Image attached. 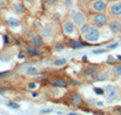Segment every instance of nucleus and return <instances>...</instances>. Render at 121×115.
I'll return each mask as SVG.
<instances>
[{
    "label": "nucleus",
    "mask_w": 121,
    "mask_h": 115,
    "mask_svg": "<svg viewBox=\"0 0 121 115\" xmlns=\"http://www.w3.org/2000/svg\"><path fill=\"white\" fill-rule=\"evenodd\" d=\"M9 59H10V57H9V56H6V55H4V53H1V52H0V61L7 62Z\"/></svg>",
    "instance_id": "c756f323"
},
{
    "label": "nucleus",
    "mask_w": 121,
    "mask_h": 115,
    "mask_svg": "<svg viewBox=\"0 0 121 115\" xmlns=\"http://www.w3.org/2000/svg\"><path fill=\"white\" fill-rule=\"evenodd\" d=\"M67 62H68L67 58H56L52 62V66L53 67H63V66L67 64Z\"/></svg>",
    "instance_id": "b1692460"
},
{
    "label": "nucleus",
    "mask_w": 121,
    "mask_h": 115,
    "mask_svg": "<svg viewBox=\"0 0 121 115\" xmlns=\"http://www.w3.org/2000/svg\"><path fill=\"white\" fill-rule=\"evenodd\" d=\"M107 63H109V64H115V63H117V62H116V58H115V57L109 56V57H108V61H107Z\"/></svg>",
    "instance_id": "cd10ccee"
},
{
    "label": "nucleus",
    "mask_w": 121,
    "mask_h": 115,
    "mask_svg": "<svg viewBox=\"0 0 121 115\" xmlns=\"http://www.w3.org/2000/svg\"><path fill=\"white\" fill-rule=\"evenodd\" d=\"M60 30H62V33L68 36V38H79L81 36L80 35V32H79V28L74 24L73 21H70L67 16L60 21Z\"/></svg>",
    "instance_id": "7ed1b4c3"
},
{
    "label": "nucleus",
    "mask_w": 121,
    "mask_h": 115,
    "mask_svg": "<svg viewBox=\"0 0 121 115\" xmlns=\"http://www.w3.org/2000/svg\"><path fill=\"white\" fill-rule=\"evenodd\" d=\"M116 46H117V43H116V44H112V45H109V46H108V50H114Z\"/></svg>",
    "instance_id": "c9c22d12"
},
{
    "label": "nucleus",
    "mask_w": 121,
    "mask_h": 115,
    "mask_svg": "<svg viewBox=\"0 0 121 115\" xmlns=\"http://www.w3.org/2000/svg\"><path fill=\"white\" fill-rule=\"evenodd\" d=\"M51 111H52L51 109H47V110H41L40 113H51Z\"/></svg>",
    "instance_id": "58836bf2"
},
{
    "label": "nucleus",
    "mask_w": 121,
    "mask_h": 115,
    "mask_svg": "<svg viewBox=\"0 0 121 115\" xmlns=\"http://www.w3.org/2000/svg\"><path fill=\"white\" fill-rule=\"evenodd\" d=\"M7 6V1L6 0H0V10H3Z\"/></svg>",
    "instance_id": "7c9ffc66"
},
{
    "label": "nucleus",
    "mask_w": 121,
    "mask_h": 115,
    "mask_svg": "<svg viewBox=\"0 0 121 115\" xmlns=\"http://www.w3.org/2000/svg\"><path fill=\"white\" fill-rule=\"evenodd\" d=\"M104 96L105 101L109 104L116 103L121 99V88L116 85H107L104 88Z\"/></svg>",
    "instance_id": "39448f33"
},
{
    "label": "nucleus",
    "mask_w": 121,
    "mask_h": 115,
    "mask_svg": "<svg viewBox=\"0 0 121 115\" xmlns=\"http://www.w3.org/2000/svg\"><path fill=\"white\" fill-rule=\"evenodd\" d=\"M9 74H11V71H1L0 73V79L4 78V76H7Z\"/></svg>",
    "instance_id": "f704fd0d"
},
{
    "label": "nucleus",
    "mask_w": 121,
    "mask_h": 115,
    "mask_svg": "<svg viewBox=\"0 0 121 115\" xmlns=\"http://www.w3.org/2000/svg\"><path fill=\"white\" fill-rule=\"evenodd\" d=\"M87 22L99 28H105L109 22V15L107 12H91L87 13Z\"/></svg>",
    "instance_id": "20e7f679"
},
{
    "label": "nucleus",
    "mask_w": 121,
    "mask_h": 115,
    "mask_svg": "<svg viewBox=\"0 0 121 115\" xmlns=\"http://www.w3.org/2000/svg\"><path fill=\"white\" fill-rule=\"evenodd\" d=\"M28 43H29V45H32V46L41 47V49L46 45V41L43 38V35L40 33H36V32H33L32 34H30V36L28 39Z\"/></svg>",
    "instance_id": "9b49d317"
},
{
    "label": "nucleus",
    "mask_w": 121,
    "mask_h": 115,
    "mask_svg": "<svg viewBox=\"0 0 121 115\" xmlns=\"http://www.w3.org/2000/svg\"><path fill=\"white\" fill-rule=\"evenodd\" d=\"M65 47H67V45H65L64 43H59V41H58L57 44L53 45V50H55V51H58V52H59V51H63Z\"/></svg>",
    "instance_id": "a878e982"
},
{
    "label": "nucleus",
    "mask_w": 121,
    "mask_h": 115,
    "mask_svg": "<svg viewBox=\"0 0 121 115\" xmlns=\"http://www.w3.org/2000/svg\"><path fill=\"white\" fill-rule=\"evenodd\" d=\"M32 96H33V97H38V96H39V92H33Z\"/></svg>",
    "instance_id": "4c0bfd02"
},
{
    "label": "nucleus",
    "mask_w": 121,
    "mask_h": 115,
    "mask_svg": "<svg viewBox=\"0 0 121 115\" xmlns=\"http://www.w3.org/2000/svg\"><path fill=\"white\" fill-rule=\"evenodd\" d=\"M67 101L72 104V106L79 108V107H82L85 104V99L81 96V93H79L78 91H70L68 95H67Z\"/></svg>",
    "instance_id": "6e6552de"
},
{
    "label": "nucleus",
    "mask_w": 121,
    "mask_h": 115,
    "mask_svg": "<svg viewBox=\"0 0 121 115\" xmlns=\"http://www.w3.org/2000/svg\"><path fill=\"white\" fill-rule=\"evenodd\" d=\"M92 52H93V55H98V53H104V52H107V50L105 49H98V50H95Z\"/></svg>",
    "instance_id": "c85d7f7f"
},
{
    "label": "nucleus",
    "mask_w": 121,
    "mask_h": 115,
    "mask_svg": "<svg viewBox=\"0 0 121 115\" xmlns=\"http://www.w3.org/2000/svg\"><path fill=\"white\" fill-rule=\"evenodd\" d=\"M107 1H108V3H110V1H114V0H107Z\"/></svg>",
    "instance_id": "a19ab883"
},
{
    "label": "nucleus",
    "mask_w": 121,
    "mask_h": 115,
    "mask_svg": "<svg viewBox=\"0 0 121 115\" xmlns=\"http://www.w3.org/2000/svg\"><path fill=\"white\" fill-rule=\"evenodd\" d=\"M112 76V73H110V68L109 69H99L96 74L91 78V82H98V81H107L110 80Z\"/></svg>",
    "instance_id": "f8f14e48"
},
{
    "label": "nucleus",
    "mask_w": 121,
    "mask_h": 115,
    "mask_svg": "<svg viewBox=\"0 0 121 115\" xmlns=\"http://www.w3.org/2000/svg\"><path fill=\"white\" fill-rule=\"evenodd\" d=\"M120 85H121V81H120Z\"/></svg>",
    "instance_id": "37998d69"
},
{
    "label": "nucleus",
    "mask_w": 121,
    "mask_h": 115,
    "mask_svg": "<svg viewBox=\"0 0 121 115\" xmlns=\"http://www.w3.org/2000/svg\"><path fill=\"white\" fill-rule=\"evenodd\" d=\"M12 7H13V11L17 15H23L27 11V7H26L23 1H19V0H16V1L12 4Z\"/></svg>",
    "instance_id": "f3484780"
},
{
    "label": "nucleus",
    "mask_w": 121,
    "mask_h": 115,
    "mask_svg": "<svg viewBox=\"0 0 121 115\" xmlns=\"http://www.w3.org/2000/svg\"><path fill=\"white\" fill-rule=\"evenodd\" d=\"M60 1L62 0H43L44 6L46 9H57L60 5Z\"/></svg>",
    "instance_id": "aec40b11"
},
{
    "label": "nucleus",
    "mask_w": 121,
    "mask_h": 115,
    "mask_svg": "<svg viewBox=\"0 0 121 115\" xmlns=\"http://www.w3.org/2000/svg\"><path fill=\"white\" fill-rule=\"evenodd\" d=\"M5 91H6L5 88H0V95H1V93H5Z\"/></svg>",
    "instance_id": "ea45409f"
},
{
    "label": "nucleus",
    "mask_w": 121,
    "mask_h": 115,
    "mask_svg": "<svg viewBox=\"0 0 121 115\" xmlns=\"http://www.w3.org/2000/svg\"><path fill=\"white\" fill-rule=\"evenodd\" d=\"M99 69H100V66H99V64H96V63H87V64L82 68L81 75H82L84 78H92Z\"/></svg>",
    "instance_id": "ddd939ff"
},
{
    "label": "nucleus",
    "mask_w": 121,
    "mask_h": 115,
    "mask_svg": "<svg viewBox=\"0 0 121 115\" xmlns=\"http://www.w3.org/2000/svg\"><path fill=\"white\" fill-rule=\"evenodd\" d=\"M24 55H26L24 52H23V51H21V52L18 53V58H23V57H24Z\"/></svg>",
    "instance_id": "e433bc0d"
},
{
    "label": "nucleus",
    "mask_w": 121,
    "mask_h": 115,
    "mask_svg": "<svg viewBox=\"0 0 121 115\" xmlns=\"http://www.w3.org/2000/svg\"><path fill=\"white\" fill-rule=\"evenodd\" d=\"M3 39H4V44H5V45H9V44H10V38H9V35L5 34V35L3 36Z\"/></svg>",
    "instance_id": "72a5a7b5"
},
{
    "label": "nucleus",
    "mask_w": 121,
    "mask_h": 115,
    "mask_svg": "<svg viewBox=\"0 0 121 115\" xmlns=\"http://www.w3.org/2000/svg\"><path fill=\"white\" fill-rule=\"evenodd\" d=\"M7 106H9L10 108H12V109H19V104L16 103V102H12V101H10V102L7 103Z\"/></svg>",
    "instance_id": "bb28decb"
},
{
    "label": "nucleus",
    "mask_w": 121,
    "mask_h": 115,
    "mask_svg": "<svg viewBox=\"0 0 121 115\" xmlns=\"http://www.w3.org/2000/svg\"><path fill=\"white\" fill-rule=\"evenodd\" d=\"M65 45H67L68 47H70V49L76 50V49H81V47H84V46H88L90 43H87L86 40L82 41V40H80V39H78V38H72V39H69V40L67 41Z\"/></svg>",
    "instance_id": "4468645a"
},
{
    "label": "nucleus",
    "mask_w": 121,
    "mask_h": 115,
    "mask_svg": "<svg viewBox=\"0 0 121 115\" xmlns=\"http://www.w3.org/2000/svg\"><path fill=\"white\" fill-rule=\"evenodd\" d=\"M110 33L115 36L121 35V17H109V22L107 26Z\"/></svg>",
    "instance_id": "1a4fd4ad"
},
{
    "label": "nucleus",
    "mask_w": 121,
    "mask_h": 115,
    "mask_svg": "<svg viewBox=\"0 0 121 115\" xmlns=\"http://www.w3.org/2000/svg\"><path fill=\"white\" fill-rule=\"evenodd\" d=\"M88 28H90V23L88 22H86V23H84L82 26H80L79 27V32H80V35H84L87 30H88Z\"/></svg>",
    "instance_id": "393cba45"
},
{
    "label": "nucleus",
    "mask_w": 121,
    "mask_h": 115,
    "mask_svg": "<svg viewBox=\"0 0 121 115\" xmlns=\"http://www.w3.org/2000/svg\"><path fill=\"white\" fill-rule=\"evenodd\" d=\"M67 17L73 21L74 24L79 28L80 26H82L84 23L87 22V13L84 11L81 7L79 6H73L72 9L67 12Z\"/></svg>",
    "instance_id": "f03ea898"
},
{
    "label": "nucleus",
    "mask_w": 121,
    "mask_h": 115,
    "mask_svg": "<svg viewBox=\"0 0 121 115\" xmlns=\"http://www.w3.org/2000/svg\"><path fill=\"white\" fill-rule=\"evenodd\" d=\"M59 29H60V24H58V22H55V21H51L50 23H45L40 27L39 33L43 35L45 41H53L58 34V32H56V30Z\"/></svg>",
    "instance_id": "f257e3e1"
},
{
    "label": "nucleus",
    "mask_w": 121,
    "mask_h": 115,
    "mask_svg": "<svg viewBox=\"0 0 121 115\" xmlns=\"http://www.w3.org/2000/svg\"><path fill=\"white\" fill-rule=\"evenodd\" d=\"M100 33H102V32H100V28H99V27H96V26H93V24H90L88 30H87L84 35H81V36H82L84 40L87 41V43L93 44V43H97V41L99 40Z\"/></svg>",
    "instance_id": "0eeeda50"
},
{
    "label": "nucleus",
    "mask_w": 121,
    "mask_h": 115,
    "mask_svg": "<svg viewBox=\"0 0 121 115\" xmlns=\"http://www.w3.org/2000/svg\"><path fill=\"white\" fill-rule=\"evenodd\" d=\"M93 90H95V92L97 93V95H104V90H103V88L96 87V88H93Z\"/></svg>",
    "instance_id": "2f4dec72"
},
{
    "label": "nucleus",
    "mask_w": 121,
    "mask_h": 115,
    "mask_svg": "<svg viewBox=\"0 0 121 115\" xmlns=\"http://www.w3.org/2000/svg\"><path fill=\"white\" fill-rule=\"evenodd\" d=\"M28 87H29L30 90H34V88H36V82H35V81H33V82H29V84H28Z\"/></svg>",
    "instance_id": "473e14b6"
},
{
    "label": "nucleus",
    "mask_w": 121,
    "mask_h": 115,
    "mask_svg": "<svg viewBox=\"0 0 121 115\" xmlns=\"http://www.w3.org/2000/svg\"><path fill=\"white\" fill-rule=\"evenodd\" d=\"M7 24L11 27V28H17V27H19L21 26V21H19L18 18H9L7 19Z\"/></svg>",
    "instance_id": "5701e85b"
},
{
    "label": "nucleus",
    "mask_w": 121,
    "mask_h": 115,
    "mask_svg": "<svg viewBox=\"0 0 121 115\" xmlns=\"http://www.w3.org/2000/svg\"><path fill=\"white\" fill-rule=\"evenodd\" d=\"M50 85H51L52 87H57V88H65L69 85V82L64 78L56 76V78H52L51 80H50Z\"/></svg>",
    "instance_id": "2eb2a0df"
},
{
    "label": "nucleus",
    "mask_w": 121,
    "mask_h": 115,
    "mask_svg": "<svg viewBox=\"0 0 121 115\" xmlns=\"http://www.w3.org/2000/svg\"><path fill=\"white\" fill-rule=\"evenodd\" d=\"M0 22H1V15H0Z\"/></svg>",
    "instance_id": "79ce46f5"
},
{
    "label": "nucleus",
    "mask_w": 121,
    "mask_h": 115,
    "mask_svg": "<svg viewBox=\"0 0 121 115\" xmlns=\"http://www.w3.org/2000/svg\"><path fill=\"white\" fill-rule=\"evenodd\" d=\"M75 4V0H62L60 1V5H62L64 7V10H67V11H69L70 9H72Z\"/></svg>",
    "instance_id": "4be33fe9"
},
{
    "label": "nucleus",
    "mask_w": 121,
    "mask_h": 115,
    "mask_svg": "<svg viewBox=\"0 0 121 115\" xmlns=\"http://www.w3.org/2000/svg\"><path fill=\"white\" fill-rule=\"evenodd\" d=\"M26 74L28 75V76H36L38 74H39V69L36 68V67H27V69H26Z\"/></svg>",
    "instance_id": "412c9836"
},
{
    "label": "nucleus",
    "mask_w": 121,
    "mask_h": 115,
    "mask_svg": "<svg viewBox=\"0 0 121 115\" xmlns=\"http://www.w3.org/2000/svg\"><path fill=\"white\" fill-rule=\"evenodd\" d=\"M24 53L28 57H32V58L39 57L40 55H43V50H41V47H35V46H32V45H28L24 49Z\"/></svg>",
    "instance_id": "dca6fc26"
},
{
    "label": "nucleus",
    "mask_w": 121,
    "mask_h": 115,
    "mask_svg": "<svg viewBox=\"0 0 121 115\" xmlns=\"http://www.w3.org/2000/svg\"><path fill=\"white\" fill-rule=\"evenodd\" d=\"M110 73L113 78H120L121 76V63H115L110 67Z\"/></svg>",
    "instance_id": "6ab92c4d"
},
{
    "label": "nucleus",
    "mask_w": 121,
    "mask_h": 115,
    "mask_svg": "<svg viewBox=\"0 0 121 115\" xmlns=\"http://www.w3.org/2000/svg\"><path fill=\"white\" fill-rule=\"evenodd\" d=\"M107 13L109 17H121V0H114L108 3Z\"/></svg>",
    "instance_id": "9d476101"
},
{
    "label": "nucleus",
    "mask_w": 121,
    "mask_h": 115,
    "mask_svg": "<svg viewBox=\"0 0 121 115\" xmlns=\"http://www.w3.org/2000/svg\"><path fill=\"white\" fill-rule=\"evenodd\" d=\"M108 1L107 0H88L86 13L91 12H107Z\"/></svg>",
    "instance_id": "423d86ee"
},
{
    "label": "nucleus",
    "mask_w": 121,
    "mask_h": 115,
    "mask_svg": "<svg viewBox=\"0 0 121 115\" xmlns=\"http://www.w3.org/2000/svg\"><path fill=\"white\" fill-rule=\"evenodd\" d=\"M22 1L24 3L26 7L29 9V10H38L40 7V5H41V1L40 0H22Z\"/></svg>",
    "instance_id": "a211bd4d"
}]
</instances>
